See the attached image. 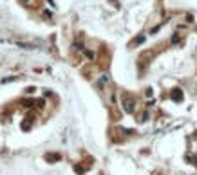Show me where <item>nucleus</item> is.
Instances as JSON below:
<instances>
[{"mask_svg": "<svg viewBox=\"0 0 197 175\" xmlns=\"http://www.w3.org/2000/svg\"><path fill=\"white\" fill-rule=\"evenodd\" d=\"M121 105H123V110L128 112V114H132L136 110V99L130 94H123L121 96Z\"/></svg>", "mask_w": 197, "mask_h": 175, "instance_id": "nucleus-1", "label": "nucleus"}, {"mask_svg": "<svg viewBox=\"0 0 197 175\" xmlns=\"http://www.w3.org/2000/svg\"><path fill=\"white\" fill-rule=\"evenodd\" d=\"M172 99H174V101H181V99H183V92H181L179 89H176V90L172 92Z\"/></svg>", "mask_w": 197, "mask_h": 175, "instance_id": "nucleus-2", "label": "nucleus"}, {"mask_svg": "<svg viewBox=\"0 0 197 175\" xmlns=\"http://www.w3.org/2000/svg\"><path fill=\"white\" fill-rule=\"evenodd\" d=\"M49 161H54V159H60V155H47Z\"/></svg>", "mask_w": 197, "mask_h": 175, "instance_id": "nucleus-3", "label": "nucleus"}]
</instances>
